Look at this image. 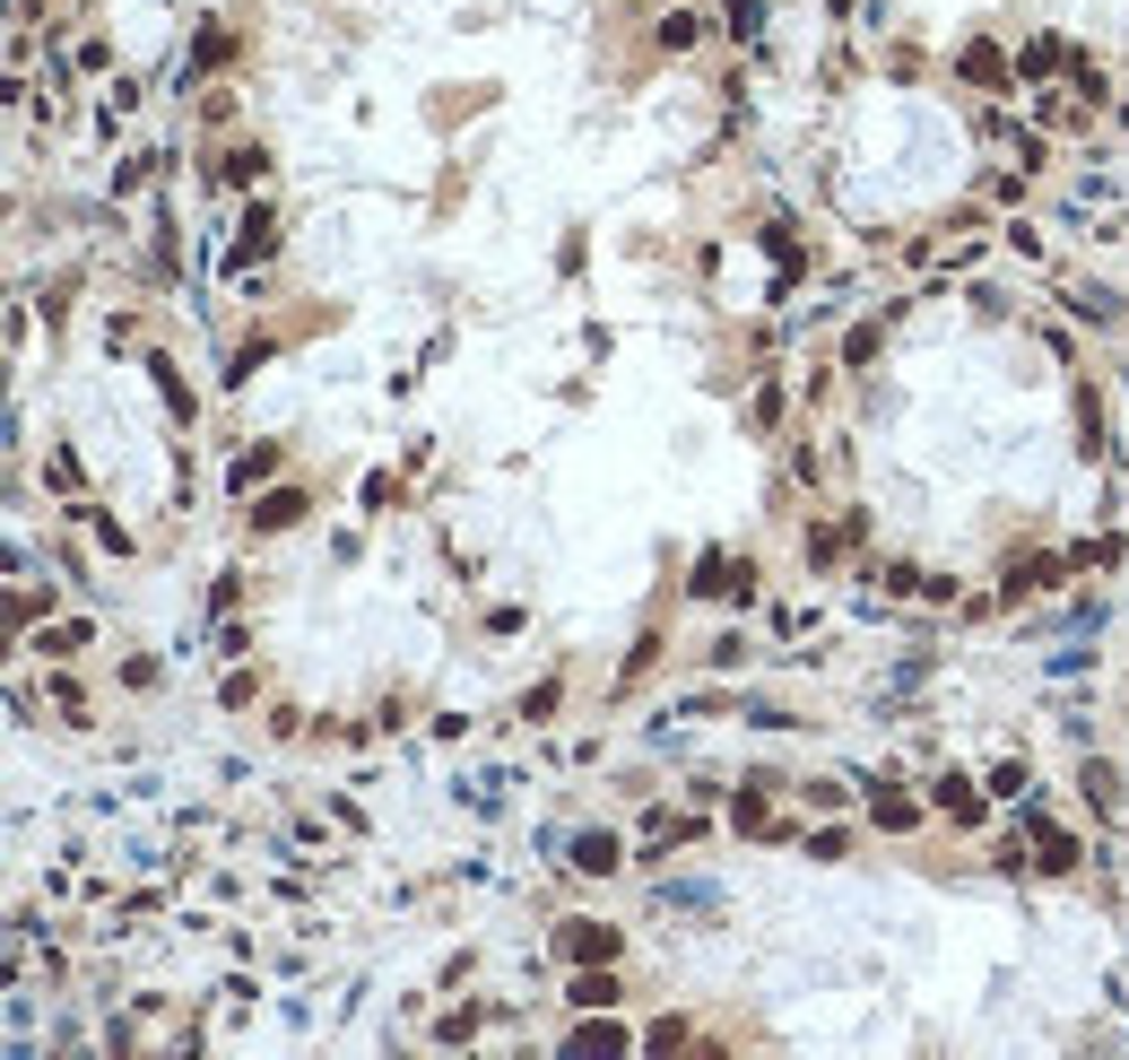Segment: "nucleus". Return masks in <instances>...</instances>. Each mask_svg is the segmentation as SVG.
Returning a JSON list of instances; mask_svg holds the SVG:
<instances>
[{
  "label": "nucleus",
  "mask_w": 1129,
  "mask_h": 1060,
  "mask_svg": "<svg viewBox=\"0 0 1129 1060\" xmlns=\"http://www.w3.org/2000/svg\"><path fill=\"white\" fill-rule=\"evenodd\" d=\"M557 956H573V965H608V956H617V931H608V922H557Z\"/></svg>",
  "instance_id": "f257e3e1"
},
{
  "label": "nucleus",
  "mask_w": 1129,
  "mask_h": 1060,
  "mask_svg": "<svg viewBox=\"0 0 1129 1060\" xmlns=\"http://www.w3.org/2000/svg\"><path fill=\"white\" fill-rule=\"evenodd\" d=\"M938 809H947V825H982V791L973 783H938Z\"/></svg>",
  "instance_id": "f03ea898"
},
{
  "label": "nucleus",
  "mask_w": 1129,
  "mask_h": 1060,
  "mask_svg": "<svg viewBox=\"0 0 1129 1060\" xmlns=\"http://www.w3.org/2000/svg\"><path fill=\"white\" fill-rule=\"evenodd\" d=\"M869 818L887 825V834H912V825H921V809H912L903 791H878V800H869Z\"/></svg>",
  "instance_id": "7ed1b4c3"
},
{
  "label": "nucleus",
  "mask_w": 1129,
  "mask_h": 1060,
  "mask_svg": "<svg viewBox=\"0 0 1129 1060\" xmlns=\"http://www.w3.org/2000/svg\"><path fill=\"white\" fill-rule=\"evenodd\" d=\"M965 79H982V88H1000V79H1008V61H1000V44H973V53H965Z\"/></svg>",
  "instance_id": "20e7f679"
},
{
  "label": "nucleus",
  "mask_w": 1129,
  "mask_h": 1060,
  "mask_svg": "<svg viewBox=\"0 0 1129 1060\" xmlns=\"http://www.w3.org/2000/svg\"><path fill=\"white\" fill-rule=\"evenodd\" d=\"M296 513H305V495H270V504H261V513H252V531H287V522H296Z\"/></svg>",
  "instance_id": "39448f33"
},
{
  "label": "nucleus",
  "mask_w": 1129,
  "mask_h": 1060,
  "mask_svg": "<svg viewBox=\"0 0 1129 1060\" xmlns=\"http://www.w3.org/2000/svg\"><path fill=\"white\" fill-rule=\"evenodd\" d=\"M270 461H278V453H270V444H261V453H243V461H235V487H243V495H252V487H261V478H270Z\"/></svg>",
  "instance_id": "423d86ee"
},
{
  "label": "nucleus",
  "mask_w": 1129,
  "mask_h": 1060,
  "mask_svg": "<svg viewBox=\"0 0 1129 1060\" xmlns=\"http://www.w3.org/2000/svg\"><path fill=\"white\" fill-rule=\"evenodd\" d=\"M573 860H582V869H608V860H617V843H608V834H582V843H573Z\"/></svg>",
  "instance_id": "0eeeda50"
},
{
  "label": "nucleus",
  "mask_w": 1129,
  "mask_h": 1060,
  "mask_svg": "<svg viewBox=\"0 0 1129 1060\" xmlns=\"http://www.w3.org/2000/svg\"><path fill=\"white\" fill-rule=\"evenodd\" d=\"M573 1000H582V1008H608V973L582 965V973H573Z\"/></svg>",
  "instance_id": "6e6552de"
},
{
  "label": "nucleus",
  "mask_w": 1129,
  "mask_h": 1060,
  "mask_svg": "<svg viewBox=\"0 0 1129 1060\" xmlns=\"http://www.w3.org/2000/svg\"><path fill=\"white\" fill-rule=\"evenodd\" d=\"M617 1044H626L617 1026H582V1035H573V1052H617Z\"/></svg>",
  "instance_id": "1a4fd4ad"
}]
</instances>
